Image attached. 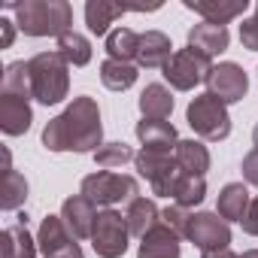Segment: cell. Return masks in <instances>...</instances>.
Listing matches in <instances>:
<instances>
[{"mask_svg":"<svg viewBox=\"0 0 258 258\" xmlns=\"http://www.w3.org/2000/svg\"><path fill=\"white\" fill-rule=\"evenodd\" d=\"M43 146L49 152H79V155H94L103 146V124H100V109L97 100L82 94L73 97V103L49 118L43 127Z\"/></svg>","mask_w":258,"mask_h":258,"instance_id":"obj_1","label":"cell"},{"mask_svg":"<svg viewBox=\"0 0 258 258\" xmlns=\"http://www.w3.org/2000/svg\"><path fill=\"white\" fill-rule=\"evenodd\" d=\"M7 10L16 16V25L28 37H61L73 31V7L67 0H10Z\"/></svg>","mask_w":258,"mask_h":258,"instance_id":"obj_2","label":"cell"},{"mask_svg":"<svg viewBox=\"0 0 258 258\" xmlns=\"http://www.w3.org/2000/svg\"><path fill=\"white\" fill-rule=\"evenodd\" d=\"M64 55L55 52H40L28 61V76H31V94L43 106H55L67 97L70 91V73H67Z\"/></svg>","mask_w":258,"mask_h":258,"instance_id":"obj_3","label":"cell"},{"mask_svg":"<svg viewBox=\"0 0 258 258\" xmlns=\"http://www.w3.org/2000/svg\"><path fill=\"white\" fill-rule=\"evenodd\" d=\"M185 121H188V127H191V131H195L201 140L219 143V140H228V134H231V115H228V106H225L216 94H210V91L198 94V97L188 103Z\"/></svg>","mask_w":258,"mask_h":258,"instance_id":"obj_4","label":"cell"},{"mask_svg":"<svg viewBox=\"0 0 258 258\" xmlns=\"http://www.w3.org/2000/svg\"><path fill=\"white\" fill-rule=\"evenodd\" d=\"M82 198H88L94 207H112V204H121L127 201L131 204L134 198H140V185L134 176L127 173H112V170H97L91 176L82 179Z\"/></svg>","mask_w":258,"mask_h":258,"instance_id":"obj_5","label":"cell"},{"mask_svg":"<svg viewBox=\"0 0 258 258\" xmlns=\"http://www.w3.org/2000/svg\"><path fill=\"white\" fill-rule=\"evenodd\" d=\"M134 167L137 173L152 185V191L158 198H173V188L182 176L179 164H176V155L170 152H152V149H140L137 158H134Z\"/></svg>","mask_w":258,"mask_h":258,"instance_id":"obj_6","label":"cell"},{"mask_svg":"<svg viewBox=\"0 0 258 258\" xmlns=\"http://www.w3.org/2000/svg\"><path fill=\"white\" fill-rule=\"evenodd\" d=\"M213 67H216L213 58H207V55H201L198 49L185 46V49H176L173 58L167 61V67H164V79H167L176 91H191L195 85H201V82L210 79Z\"/></svg>","mask_w":258,"mask_h":258,"instance_id":"obj_7","label":"cell"},{"mask_svg":"<svg viewBox=\"0 0 258 258\" xmlns=\"http://www.w3.org/2000/svg\"><path fill=\"white\" fill-rule=\"evenodd\" d=\"M127 219L115 210H100L94 231H91V246L100 258H121L127 252Z\"/></svg>","mask_w":258,"mask_h":258,"instance_id":"obj_8","label":"cell"},{"mask_svg":"<svg viewBox=\"0 0 258 258\" xmlns=\"http://www.w3.org/2000/svg\"><path fill=\"white\" fill-rule=\"evenodd\" d=\"M185 240L195 243L201 252H219L231 243V225L219 213H195L185 231Z\"/></svg>","mask_w":258,"mask_h":258,"instance_id":"obj_9","label":"cell"},{"mask_svg":"<svg viewBox=\"0 0 258 258\" xmlns=\"http://www.w3.org/2000/svg\"><path fill=\"white\" fill-rule=\"evenodd\" d=\"M207 85H210V94H216L225 106L243 100L246 91H249L246 70H243L240 64H234V61H222V64H216L213 73H210V79H207Z\"/></svg>","mask_w":258,"mask_h":258,"instance_id":"obj_10","label":"cell"},{"mask_svg":"<svg viewBox=\"0 0 258 258\" xmlns=\"http://www.w3.org/2000/svg\"><path fill=\"white\" fill-rule=\"evenodd\" d=\"M161 4L155 7H121V4H106V0H88L85 4V25L94 37H106L109 34V25L115 19H121L124 13H143V10H158Z\"/></svg>","mask_w":258,"mask_h":258,"instance_id":"obj_11","label":"cell"},{"mask_svg":"<svg viewBox=\"0 0 258 258\" xmlns=\"http://www.w3.org/2000/svg\"><path fill=\"white\" fill-rule=\"evenodd\" d=\"M31 121H34V112H31L28 97L0 91V131L10 137H22V134H28Z\"/></svg>","mask_w":258,"mask_h":258,"instance_id":"obj_12","label":"cell"},{"mask_svg":"<svg viewBox=\"0 0 258 258\" xmlns=\"http://www.w3.org/2000/svg\"><path fill=\"white\" fill-rule=\"evenodd\" d=\"M137 140L143 143V149H152V152H176L179 146V134L176 127L164 118H143L137 121Z\"/></svg>","mask_w":258,"mask_h":258,"instance_id":"obj_13","label":"cell"},{"mask_svg":"<svg viewBox=\"0 0 258 258\" xmlns=\"http://www.w3.org/2000/svg\"><path fill=\"white\" fill-rule=\"evenodd\" d=\"M61 219H64V225L70 228V234H73L76 240H85V237H91V231H94L97 210H94V204H91L88 198L73 195V198H67V201L61 204Z\"/></svg>","mask_w":258,"mask_h":258,"instance_id":"obj_14","label":"cell"},{"mask_svg":"<svg viewBox=\"0 0 258 258\" xmlns=\"http://www.w3.org/2000/svg\"><path fill=\"white\" fill-rule=\"evenodd\" d=\"M249 7V0H185V10L198 13L204 22L210 25H228L231 19L243 16Z\"/></svg>","mask_w":258,"mask_h":258,"instance_id":"obj_15","label":"cell"},{"mask_svg":"<svg viewBox=\"0 0 258 258\" xmlns=\"http://www.w3.org/2000/svg\"><path fill=\"white\" fill-rule=\"evenodd\" d=\"M173 58V46H170V37L161 34V31H146L140 34V49H137V64L146 67V70H164L167 61Z\"/></svg>","mask_w":258,"mask_h":258,"instance_id":"obj_16","label":"cell"},{"mask_svg":"<svg viewBox=\"0 0 258 258\" xmlns=\"http://www.w3.org/2000/svg\"><path fill=\"white\" fill-rule=\"evenodd\" d=\"M179 234H173L164 222L155 225L143 240H140V249H137V258H179Z\"/></svg>","mask_w":258,"mask_h":258,"instance_id":"obj_17","label":"cell"},{"mask_svg":"<svg viewBox=\"0 0 258 258\" xmlns=\"http://www.w3.org/2000/svg\"><path fill=\"white\" fill-rule=\"evenodd\" d=\"M228 43H231V34H228V28H222V25L201 22V25H195V28L188 31V46L198 49V52L207 55V58L222 55V52L228 49Z\"/></svg>","mask_w":258,"mask_h":258,"instance_id":"obj_18","label":"cell"},{"mask_svg":"<svg viewBox=\"0 0 258 258\" xmlns=\"http://www.w3.org/2000/svg\"><path fill=\"white\" fill-rule=\"evenodd\" d=\"M124 219H127V231L143 240L155 225H161V210L149 198H134L131 204H127V210H124Z\"/></svg>","mask_w":258,"mask_h":258,"instance_id":"obj_19","label":"cell"},{"mask_svg":"<svg viewBox=\"0 0 258 258\" xmlns=\"http://www.w3.org/2000/svg\"><path fill=\"white\" fill-rule=\"evenodd\" d=\"M249 188L243 182H228L222 191H219V204H216V213L225 219V222H243L246 213H249Z\"/></svg>","mask_w":258,"mask_h":258,"instance_id":"obj_20","label":"cell"},{"mask_svg":"<svg viewBox=\"0 0 258 258\" xmlns=\"http://www.w3.org/2000/svg\"><path fill=\"white\" fill-rule=\"evenodd\" d=\"M176 164L182 173H191V176H204L210 170V149L201 143V140H179L176 146Z\"/></svg>","mask_w":258,"mask_h":258,"instance_id":"obj_21","label":"cell"},{"mask_svg":"<svg viewBox=\"0 0 258 258\" xmlns=\"http://www.w3.org/2000/svg\"><path fill=\"white\" fill-rule=\"evenodd\" d=\"M0 243H4V258H37L40 252V243L28 234V225H10L0 234Z\"/></svg>","mask_w":258,"mask_h":258,"instance_id":"obj_22","label":"cell"},{"mask_svg":"<svg viewBox=\"0 0 258 258\" xmlns=\"http://www.w3.org/2000/svg\"><path fill=\"white\" fill-rule=\"evenodd\" d=\"M73 240H76V237L70 234V228L64 225L61 216H46V219L40 222L37 243H40V252H43V255H52L55 249H61V246H67V243H73Z\"/></svg>","mask_w":258,"mask_h":258,"instance_id":"obj_23","label":"cell"},{"mask_svg":"<svg viewBox=\"0 0 258 258\" xmlns=\"http://www.w3.org/2000/svg\"><path fill=\"white\" fill-rule=\"evenodd\" d=\"M140 112H143V118H167L173 112V94L167 91V85H161V82L146 85L140 94Z\"/></svg>","mask_w":258,"mask_h":258,"instance_id":"obj_24","label":"cell"},{"mask_svg":"<svg viewBox=\"0 0 258 258\" xmlns=\"http://www.w3.org/2000/svg\"><path fill=\"white\" fill-rule=\"evenodd\" d=\"M137 49H140V34H134L131 28H115L106 34V55L112 61L131 64L137 61Z\"/></svg>","mask_w":258,"mask_h":258,"instance_id":"obj_25","label":"cell"},{"mask_svg":"<svg viewBox=\"0 0 258 258\" xmlns=\"http://www.w3.org/2000/svg\"><path fill=\"white\" fill-rule=\"evenodd\" d=\"M100 82H103L109 91H127V88L137 82V67H134V64H124V61L106 58V61L100 64Z\"/></svg>","mask_w":258,"mask_h":258,"instance_id":"obj_26","label":"cell"},{"mask_svg":"<svg viewBox=\"0 0 258 258\" xmlns=\"http://www.w3.org/2000/svg\"><path fill=\"white\" fill-rule=\"evenodd\" d=\"M58 52L73 67H85L91 61V43H88V37H82L76 31H67V34L58 37Z\"/></svg>","mask_w":258,"mask_h":258,"instance_id":"obj_27","label":"cell"},{"mask_svg":"<svg viewBox=\"0 0 258 258\" xmlns=\"http://www.w3.org/2000/svg\"><path fill=\"white\" fill-rule=\"evenodd\" d=\"M204 198H207V179L204 176L182 173L179 182H176V188H173V204H179V207L188 210V207L204 204Z\"/></svg>","mask_w":258,"mask_h":258,"instance_id":"obj_28","label":"cell"},{"mask_svg":"<svg viewBox=\"0 0 258 258\" xmlns=\"http://www.w3.org/2000/svg\"><path fill=\"white\" fill-rule=\"evenodd\" d=\"M28 201V179L19 170H4V195H0V207L7 213L19 210Z\"/></svg>","mask_w":258,"mask_h":258,"instance_id":"obj_29","label":"cell"},{"mask_svg":"<svg viewBox=\"0 0 258 258\" xmlns=\"http://www.w3.org/2000/svg\"><path fill=\"white\" fill-rule=\"evenodd\" d=\"M4 94H16V97H34L31 94V76H28V61H13L7 64L4 73Z\"/></svg>","mask_w":258,"mask_h":258,"instance_id":"obj_30","label":"cell"},{"mask_svg":"<svg viewBox=\"0 0 258 258\" xmlns=\"http://www.w3.org/2000/svg\"><path fill=\"white\" fill-rule=\"evenodd\" d=\"M137 152L127 146V143H103L97 152H94V164L100 170H112V167H121L127 161H134Z\"/></svg>","mask_w":258,"mask_h":258,"instance_id":"obj_31","label":"cell"},{"mask_svg":"<svg viewBox=\"0 0 258 258\" xmlns=\"http://www.w3.org/2000/svg\"><path fill=\"white\" fill-rule=\"evenodd\" d=\"M161 222L173 231V234H179V237H185V231H188V222H191V213L185 210V207H179V204H173V207H167V210H161Z\"/></svg>","mask_w":258,"mask_h":258,"instance_id":"obj_32","label":"cell"},{"mask_svg":"<svg viewBox=\"0 0 258 258\" xmlns=\"http://www.w3.org/2000/svg\"><path fill=\"white\" fill-rule=\"evenodd\" d=\"M240 43H243L246 49L258 52V13H255L252 19H246V22L240 25Z\"/></svg>","mask_w":258,"mask_h":258,"instance_id":"obj_33","label":"cell"},{"mask_svg":"<svg viewBox=\"0 0 258 258\" xmlns=\"http://www.w3.org/2000/svg\"><path fill=\"white\" fill-rule=\"evenodd\" d=\"M240 170H243V179H246L249 185H258V146H255L252 152H246V155H243Z\"/></svg>","mask_w":258,"mask_h":258,"instance_id":"obj_34","label":"cell"},{"mask_svg":"<svg viewBox=\"0 0 258 258\" xmlns=\"http://www.w3.org/2000/svg\"><path fill=\"white\" fill-rule=\"evenodd\" d=\"M240 225H243V231H246V234L258 237V198H252V204H249V213H246V219H243Z\"/></svg>","mask_w":258,"mask_h":258,"instance_id":"obj_35","label":"cell"},{"mask_svg":"<svg viewBox=\"0 0 258 258\" xmlns=\"http://www.w3.org/2000/svg\"><path fill=\"white\" fill-rule=\"evenodd\" d=\"M43 258H85V255H82V249H79V243L73 240V243H67V246H61V249H55L52 255H43Z\"/></svg>","mask_w":258,"mask_h":258,"instance_id":"obj_36","label":"cell"},{"mask_svg":"<svg viewBox=\"0 0 258 258\" xmlns=\"http://www.w3.org/2000/svg\"><path fill=\"white\" fill-rule=\"evenodd\" d=\"M0 25H4V40H0V46L4 49H10L13 46V40H16V22H10V19H0Z\"/></svg>","mask_w":258,"mask_h":258,"instance_id":"obj_37","label":"cell"},{"mask_svg":"<svg viewBox=\"0 0 258 258\" xmlns=\"http://www.w3.org/2000/svg\"><path fill=\"white\" fill-rule=\"evenodd\" d=\"M201 258H240V255H234L231 249H219V252H204Z\"/></svg>","mask_w":258,"mask_h":258,"instance_id":"obj_38","label":"cell"},{"mask_svg":"<svg viewBox=\"0 0 258 258\" xmlns=\"http://www.w3.org/2000/svg\"><path fill=\"white\" fill-rule=\"evenodd\" d=\"M240 258H258V249H246V252H243Z\"/></svg>","mask_w":258,"mask_h":258,"instance_id":"obj_39","label":"cell"},{"mask_svg":"<svg viewBox=\"0 0 258 258\" xmlns=\"http://www.w3.org/2000/svg\"><path fill=\"white\" fill-rule=\"evenodd\" d=\"M252 140H255V146H258V124H255V131H252Z\"/></svg>","mask_w":258,"mask_h":258,"instance_id":"obj_40","label":"cell"}]
</instances>
